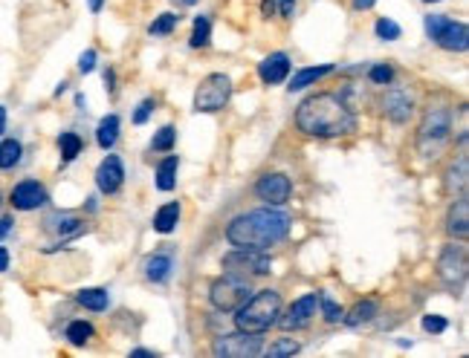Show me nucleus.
<instances>
[{
  "label": "nucleus",
  "mask_w": 469,
  "mask_h": 358,
  "mask_svg": "<svg viewBox=\"0 0 469 358\" xmlns=\"http://www.w3.org/2000/svg\"><path fill=\"white\" fill-rule=\"evenodd\" d=\"M446 327H449V324H446V318H441V315H426V318H423V330L432 332V335L443 332Z\"/></svg>",
  "instance_id": "obj_36"
},
{
  "label": "nucleus",
  "mask_w": 469,
  "mask_h": 358,
  "mask_svg": "<svg viewBox=\"0 0 469 358\" xmlns=\"http://www.w3.org/2000/svg\"><path fill=\"white\" fill-rule=\"evenodd\" d=\"M174 139H177V130L172 127V124H165L157 136H154V142H151V148L154 151H172L174 148Z\"/></svg>",
  "instance_id": "obj_31"
},
{
  "label": "nucleus",
  "mask_w": 469,
  "mask_h": 358,
  "mask_svg": "<svg viewBox=\"0 0 469 358\" xmlns=\"http://www.w3.org/2000/svg\"><path fill=\"white\" fill-rule=\"evenodd\" d=\"M58 148H61L64 162H73L81 153V139L75 136V133H61V136H58Z\"/></svg>",
  "instance_id": "obj_28"
},
{
  "label": "nucleus",
  "mask_w": 469,
  "mask_h": 358,
  "mask_svg": "<svg viewBox=\"0 0 469 358\" xmlns=\"http://www.w3.org/2000/svg\"><path fill=\"white\" fill-rule=\"evenodd\" d=\"M12 232V219L9 217H4V219H0V237H6Z\"/></svg>",
  "instance_id": "obj_41"
},
{
  "label": "nucleus",
  "mask_w": 469,
  "mask_h": 358,
  "mask_svg": "<svg viewBox=\"0 0 469 358\" xmlns=\"http://www.w3.org/2000/svg\"><path fill=\"white\" fill-rule=\"evenodd\" d=\"M151 110H154V102H151V99H148V102H142V104H139V110L134 113V121H137V124H145V121H148V116H151Z\"/></svg>",
  "instance_id": "obj_39"
},
{
  "label": "nucleus",
  "mask_w": 469,
  "mask_h": 358,
  "mask_svg": "<svg viewBox=\"0 0 469 358\" xmlns=\"http://www.w3.org/2000/svg\"><path fill=\"white\" fill-rule=\"evenodd\" d=\"M255 194H258V200H264L267 205H284L293 194V183L284 173H264L258 183H255Z\"/></svg>",
  "instance_id": "obj_11"
},
{
  "label": "nucleus",
  "mask_w": 469,
  "mask_h": 358,
  "mask_svg": "<svg viewBox=\"0 0 469 358\" xmlns=\"http://www.w3.org/2000/svg\"><path fill=\"white\" fill-rule=\"evenodd\" d=\"M0 205H4V197H0Z\"/></svg>",
  "instance_id": "obj_50"
},
{
  "label": "nucleus",
  "mask_w": 469,
  "mask_h": 358,
  "mask_svg": "<svg viewBox=\"0 0 469 358\" xmlns=\"http://www.w3.org/2000/svg\"><path fill=\"white\" fill-rule=\"evenodd\" d=\"M232 96V81L223 72H211L200 81L197 93H194V110L197 113H218L229 104Z\"/></svg>",
  "instance_id": "obj_6"
},
{
  "label": "nucleus",
  "mask_w": 469,
  "mask_h": 358,
  "mask_svg": "<svg viewBox=\"0 0 469 358\" xmlns=\"http://www.w3.org/2000/svg\"><path fill=\"white\" fill-rule=\"evenodd\" d=\"M293 12H295V0H281V4H278V15L290 18Z\"/></svg>",
  "instance_id": "obj_40"
},
{
  "label": "nucleus",
  "mask_w": 469,
  "mask_h": 358,
  "mask_svg": "<svg viewBox=\"0 0 469 358\" xmlns=\"http://www.w3.org/2000/svg\"><path fill=\"white\" fill-rule=\"evenodd\" d=\"M319 309H322V315H325V321L327 324H339V321H342L345 318V309L342 306H339L336 300H330V298H319Z\"/></svg>",
  "instance_id": "obj_29"
},
{
  "label": "nucleus",
  "mask_w": 469,
  "mask_h": 358,
  "mask_svg": "<svg viewBox=\"0 0 469 358\" xmlns=\"http://www.w3.org/2000/svg\"><path fill=\"white\" fill-rule=\"evenodd\" d=\"M177 165H180L177 156H168L159 162V168H157V188L159 191H172L177 185Z\"/></svg>",
  "instance_id": "obj_23"
},
{
  "label": "nucleus",
  "mask_w": 469,
  "mask_h": 358,
  "mask_svg": "<svg viewBox=\"0 0 469 358\" xmlns=\"http://www.w3.org/2000/svg\"><path fill=\"white\" fill-rule=\"evenodd\" d=\"M374 315H376V303H374V300H362V303H357V306L351 309V315L342 318V321H345L348 327H362V324H368Z\"/></svg>",
  "instance_id": "obj_24"
},
{
  "label": "nucleus",
  "mask_w": 469,
  "mask_h": 358,
  "mask_svg": "<svg viewBox=\"0 0 469 358\" xmlns=\"http://www.w3.org/2000/svg\"><path fill=\"white\" fill-rule=\"evenodd\" d=\"M223 268L238 275H267L273 272V260L261 249H235L223 257Z\"/></svg>",
  "instance_id": "obj_7"
},
{
  "label": "nucleus",
  "mask_w": 469,
  "mask_h": 358,
  "mask_svg": "<svg viewBox=\"0 0 469 358\" xmlns=\"http://www.w3.org/2000/svg\"><path fill=\"white\" fill-rule=\"evenodd\" d=\"M211 35V21L209 18H197L194 21V32H191V47H206Z\"/></svg>",
  "instance_id": "obj_32"
},
{
  "label": "nucleus",
  "mask_w": 469,
  "mask_h": 358,
  "mask_svg": "<svg viewBox=\"0 0 469 358\" xmlns=\"http://www.w3.org/2000/svg\"><path fill=\"white\" fill-rule=\"evenodd\" d=\"M452 133V110L449 107H432L423 116L420 130H417V151L423 156H441L443 145L449 142Z\"/></svg>",
  "instance_id": "obj_4"
},
{
  "label": "nucleus",
  "mask_w": 469,
  "mask_h": 358,
  "mask_svg": "<svg viewBox=\"0 0 469 358\" xmlns=\"http://www.w3.org/2000/svg\"><path fill=\"white\" fill-rule=\"evenodd\" d=\"M177 15H172V12H165V15H159L151 26H148V32L154 35V38H159V35H172L174 32V26H177Z\"/></svg>",
  "instance_id": "obj_30"
},
{
  "label": "nucleus",
  "mask_w": 469,
  "mask_h": 358,
  "mask_svg": "<svg viewBox=\"0 0 469 358\" xmlns=\"http://www.w3.org/2000/svg\"><path fill=\"white\" fill-rule=\"evenodd\" d=\"M446 229H449V234L458 237V240H466V237H469V200H466V194H458L455 205L449 208Z\"/></svg>",
  "instance_id": "obj_15"
},
{
  "label": "nucleus",
  "mask_w": 469,
  "mask_h": 358,
  "mask_svg": "<svg viewBox=\"0 0 469 358\" xmlns=\"http://www.w3.org/2000/svg\"><path fill=\"white\" fill-rule=\"evenodd\" d=\"M78 303L93 309V312H102V309H107V292L105 289H81L78 292Z\"/></svg>",
  "instance_id": "obj_26"
},
{
  "label": "nucleus",
  "mask_w": 469,
  "mask_h": 358,
  "mask_svg": "<svg viewBox=\"0 0 469 358\" xmlns=\"http://www.w3.org/2000/svg\"><path fill=\"white\" fill-rule=\"evenodd\" d=\"M6 130V107H0V133Z\"/></svg>",
  "instance_id": "obj_46"
},
{
  "label": "nucleus",
  "mask_w": 469,
  "mask_h": 358,
  "mask_svg": "<svg viewBox=\"0 0 469 358\" xmlns=\"http://www.w3.org/2000/svg\"><path fill=\"white\" fill-rule=\"evenodd\" d=\"M261 12H264V15H273V12H275V0H264V4H261Z\"/></svg>",
  "instance_id": "obj_44"
},
{
  "label": "nucleus",
  "mask_w": 469,
  "mask_h": 358,
  "mask_svg": "<svg viewBox=\"0 0 469 358\" xmlns=\"http://www.w3.org/2000/svg\"><path fill=\"white\" fill-rule=\"evenodd\" d=\"M333 70H336L333 64H322V67H305V70H298V72L293 75V81H290V93H298V90H305V87L322 81V78L330 75Z\"/></svg>",
  "instance_id": "obj_18"
},
{
  "label": "nucleus",
  "mask_w": 469,
  "mask_h": 358,
  "mask_svg": "<svg viewBox=\"0 0 469 358\" xmlns=\"http://www.w3.org/2000/svg\"><path fill=\"white\" fill-rule=\"evenodd\" d=\"M125 183V168H122V159L119 156H105L96 168V185L102 194H116Z\"/></svg>",
  "instance_id": "obj_13"
},
{
  "label": "nucleus",
  "mask_w": 469,
  "mask_h": 358,
  "mask_svg": "<svg viewBox=\"0 0 469 358\" xmlns=\"http://www.w3.org/2000/svg\"><path fill=\"white\" fill-rule=\"evenodd\" d=\"M18 211H32V208H41L47 202V188L35 183V179H23L12 188V200H9Z\"/></svg>",
  "instance_id": "obj_12"
},
{
  "label": "nucleus",
  "mask_w": 469,
  "mask_h": 358,
  "mask_svg": "<svg viewBox=\"0 0 469 358\" xmlns=\"http://www.w3.org/2000/svg\"><path fill=\"white\" fill-rule=\"evenodd\" d=\"M258 75H261V81L264 84H281L287 75H290V58L284 55V53H273V55H267L261 64H258Z\"/></svg>",
  "instance_id": "obj_17"
},
{
  "label": "nucleus",
  "mask_w": 469,
  "mask_h": 358,
  "mask_svg": "<svg viewBox=\"0 0 469 358\" xmlns=\"http://www.w3.org/2000/svg\"><path fill=\"white\" fill-rule=\"evenodd\" d=\"M172 266H174L172 254H154V257L145 263V275H148V281L162 283L168 275H172Z\"/></svg>",
  "instance_id": "obj_22"
},
{
  "label": "nucleus",
  "mask_w": 469,
  "mask_h": 358,
  "mask_svg": "<svg viewBox=\"0 0 469 358\" xmlns=\"http://www.w3.org/2000/svg\"><path fill=\"white\" fill-rule=\"evenodd\" d=\"M374 29H376V35H379L382 40H397V38L403 35V29H400V26H397L391 18H379Z\"/></svg>",
  "instance_id": "obj_33"
},
{
  "label": "nucleus",
  "mask_w": 469,
  "mask_h": 358,
  "mask_svg": "<svg viewBox=\"0 0 469 358\" xmlns=\"http://www.w3.org/2000/svg\"><path fill=\"white\" fill-rule=\"evenodd\" d=\"M466 176H469V159H466V153H460V159L446 173V191L449 194H463L466 191V183H469Z\"/></svg>",
  "instance_id": "obj_19"
},
{
  "label": "nucleus",
  "mask_w": 469,
  "mask_h": 358,
  "mask_svg": "<svg viewBox=\"0 0 469 358\" xmlns=\"http://www.w3.org/2000/svg\"><path fill=\"white\" fill-rule=\"evenodd\" d=\"M177 222H180V202H168L157 211L154 217V232L159 234H172L177 229Z\"/></svg>",
  "instance_id": "obj_20"
},
{
  "label": "nucleus",
  "mask_w": 469,
  "mask_h": 358,
  "mask_svg": "<svg viewBox=\"0 0 469 358\" xmlns=\"http://www.w3.org/2000/svg\"><path fill=\"white\" fill-rule=\"evenodd\" d=\"M131 355H134V358H151L154 352H151V349H134Z\"/></svg>",
  "instance_id": "obj_45"
},
{
  "label": "nucleus",
  "mask_w": 469,
  "mask_h": 358,
  "mask_svg": "<svg viewBox=\"0 0 469 358\" xmlns=\"http://www.w3.org/2000/svg\"><path fill=\"white\" fill-rule=\"evenodd\" d=\"M249 295H252L249 278L238 275V272H226L223 278H218L215 283H211L209 300H211V306L221 309V312H235Z\"/></svg>",
  "instance_id": "obj_5"
},
{
  "label": "nucleus",
  "mask_w": 469,
  "mask_h": 358,
  "mask_svg": "<svg viewBox=\"0 0 469 358\" xmlns=\"http://www.w3.org/2000/svg\"><path fill=\"white\" fill-rule=\"evenodd\" d=\"M298 349H302V347H298V341H293V338H278L275 344H270V355L273 358H281V355H295Z\"/></svg>",
  "instance_id": "obj_34"
},
{
  "label": "nucleus",
  "mask_w": 469,
  "mask_h": 358,
  "mask_svg": "<svg viewBox=\"0 0 469 358\" xmlns=\"http://www.w3.org/2000/svg\"><path fill=\"white\" fill-rule=\"evenodd\" d=\"M6 268H9V251L0 249V272H6Z\"/></svg>",
  "instance_id": "obj_42"
},
{
  "label": "nucleus",
  "mask_w": 469,
  "mask_h": 358,
  "mask_svg": "<svg viewBox=\"0 0 469 358\" xmlns=\"http://www.w3.org/2000/svg\"><path fill=\"white\" fill-rule=\"evenodd\" d=\"M287 234H290V217L275 208H252L246 214H238L226 229V237L235 249H261V251L281 243Z\"/></svg>",
  "instance_id": "obj_2"
},
{
  "label": "nucleus",
  "mask_w": 469,
  "mask_h": 358,
  "mask_svg": "<svg viewBox=\"0 0 469 358\" xmlns=\"http://www.w3.org/2000/svg\"><path fill=\"white\" fill-rule=\"evenodd\" d=\"M374 4H376V0H354V9H359V12H362V9H371Z\"/></svg>",
  "instance_id": "obj_43"
},
{
  "label": "nucleus",
  "mask_w": 469,
  "mask_h": 358,
  "mask_svg": "<svg viewBox=\"0 0 469 358\" xmlns=\"http://www.w3.org/2000/svg\"><path fill=\"white\" fill-rule=\"evenodd\" d=\"M235 327L241 332H258L264 335L281 315V295L273 289H261L258 295H249L238 309Z\"/></svg>",
  "instance_id": "obj_3"
},
{
  "label": "nucleus",
  "mask_w": 469,
  "mask_h": 358,
  "mask_svg": "<svg viewBox=\"0 0 469 358\" xmlns=\"http://www.w3.org/2000/svg\"><path fill=\"white\" fill-rule=\"evenodd\" d=\"M443 50H449V53H466V47H469V29H466V23L463 21H449L446 18V23H443V29L438 32V38H435Z\"/></svg>",
  "instance_id": "obj_14"
},
{
  "label": "nucleus",
  "mask_w": 469,
  "mask_h": 358,
  "mask_svg": "<svg viewBox=\"0 0 469 358\" xmlns=\"http://www.w3.org/2000/svg\"><path fill=\"white\" fill-rule=\"evenodd\" d=\"M426 4H438V0H426Z\"/></svg>",
  "instance_id": "obj_49"
},
{
  "label": "nucleus",
  "mask_w": 469,
  "mask_h": 358,
  "mask_svg": "<svg viewBox=\"0 0 469 358\" xmlns=\"http://www.w3.org/2000/svg\"><path fill=\"white\" fill-rule=\"evenodd\" d=\"M382 113H386L391 121L403 124L411 116V96L406 90H389L386 99H382Z\"/></svg>",
  "instance_id": "obj_16"
},
{
  "label": "nucleus",
  "mask_w": 469,
  "mask_h": 358,
  "mask_svg": "<svg viewBox=\"0 0 469 358\" xmlns=\"http://www.w3.org/2000/svg\"><path fill=\"white\" fill-rule=\"evenodd\" d=\"M443 23H446V18L443 15H429V18H426V32H429V38L435 40L438 38V32L443 29Z\"/></svg>",
  "instance_id": "obj_37"
},
{
  "label": "nucleus",
  "mask_w": 469,
  "mask_h": 358,
  "mask_svg": "<svg viewBox=\"0 0 469 358\" xmlns=\"http://www.w3.org/2000/svg\"><path fill=\"white\" fill-rule=\"evenodd\" d=\"M295 127L307 133V136L319 139H333V136H345L357 127L354 107L345 102V96L336 93H316L302 102V107L295 110Z\"/></svg>",
  "instance_id": "obj_1"
},
{
  "label": "nucleus",
  "mask_w": 469,
  "mask_h": 358,
  "mask_svg": "<svg viewBox=\"0 0 469 358\" xmlns=\"http://www.w3.org/2000/svg\"><path fill=\"white\" fill-rule=\"evenodd\" d=\"M264 349L261 335L258 332H232V335H221L215 341V355L223 358H246V355H258Z\"/></svg>",
  "instance_id": "obj_8"
},
{
  "label": "nucleus",
  "mask_w": 469,
  "mask_h": 358,
  "mask_svg": "<svg viewBox=\"0 0 469 358\" xmlns=\"http://www.w3.org/2000/svg\"><path fill=\"white\" fill-rule=\"evenodd\" d=\"M319 298H322V295L310 292V295H302L298 300H293V306L287 309V315L278 318L281 327H284L287 332H290V330H305V327L313 321V315L319 312Z\"/></svg>",
  "instance_id": "obj_10"
},
{
  "label": "nucleus",
  "mask_w": 469,
  "mask_h": 358,
  "mask_svg": "<svg viewBox=\"0 0 469 358\" xmlns=\"http://www.w3.org/2000/svg\"><path fill=\"white\" fill-rule=\"evenodd\" d=\"M93 67H96V50H88L81 55V61H78V70L88 75V72H93Z\"/></svg>",
  "instance_id": "obj_38"
},
{
  "label": "nucleus",
  "mask_w": 469,
  "mask_h": 358,
  "mask_svg": "<svg viewBox=\"0 0 469 358\" xmlns=\"http://www.w3.org/2000/svg\"><path fill=\"white\" fill-rule=\"evenodd\" d=\"M116 139H119V116L110 113V116H105V119L99 121V127H96V142H99V148L110 151V148L116 145Z\"/></svg>",
  "instance_id": "obj_21"
},
{
  "label": "nucleus",
  "mask_w": 469,
  "mask_h": 358,
  "mask_svg": "<svg viewBox=\"0 0 469 358\" xmlns=\"http://www.w3.org/2000/svg\"><path fill=\"white\" fill-rule=\"evenodd\" d=\"M90 12H102V0H90Z\"/></svg>",
  "instance_id": "obj_47"
},
{
  "label": "nucleus",
  "mask_w": 469,
  "mask_h": 358,
  "mask_svg": "<svg viewBox=\"0 0 469 358\" xmlns=\"http://www.w3.org/2000/svg\"><path fill=\"white\" fill-rule=\"evenodd\" d=\"M368 75H371L374 84H391V81H394V70H391L389 64H376V67H371Z\"/></svg>",
  "instance_id": "obj_35"
},
{
  "label": "nucleus",
  "mask_w": 469,
  "mask_h": 358,
  "mask_svg": "<svg viewBox=\"0 0 469 358\" xmlns=\"http://www.w3.org/2000/svg\"><path fill=\"white\" fill-rule=\"evenodd\" d=\"M438 275L449 286H460L466 281V249L463 246H446L438 260Z\"/></svg>",
  "instance_id": "obj_9"
},
{
  "label": "nucleus",
  "mask_w": 469,
  "mask_h": 358,
  "mask_svg": "<svg viewBox=\"0 0 469 358\" xmlns=\"http://www.w3.org/2000/svg\"><path fill=\"white\" fill-rule=\"evenodd\" d=\"M90 338H93V324H88V321H73V324L67 327V341L75 344V347L88 344Z\"/></svg>",
  "instance_id": "obj_27"
},
{
  "label": "nucleus",
  "mask_w": 469,
  "mask_h": 358,
  "mask_svg": "<svg viewBox=\"0 0 469 358\" xmlns=\"http://www.w3.org/2000/svg\"><path fill=\"white\" fill-rule=\"evenodd\" d=\"M186 4H189V6H194V4H197V0H186Z\"/></svg>",
  "instance_id": "obj_48"
},
{
  "label": "nucleus",
  "mask_w": 469,
  "mask_h": 358,
  "mask_svg": "<svg viewBox=\"0 0 469 358\" xmlns=\"http://www.w3.org/2000/svg\"><path fill=\"white\" fill-rule=\"evenodd\" d=\"M21 153H23L21 142H15V139L0 142V170H9V168H15V165L21 162Z\"/></svg>",
  "instance_id": "obj_25"
}]
</instances>
